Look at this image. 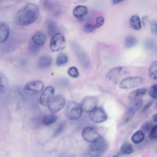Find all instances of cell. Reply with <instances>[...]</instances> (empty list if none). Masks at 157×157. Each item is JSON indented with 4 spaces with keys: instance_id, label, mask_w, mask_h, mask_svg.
<instances>
[{
    "instance_id": "cell-19",
    "label": "cell",
    "mask_w": 157,
    "mask_h": 157,
    "mask_svg": "<svg viewBox=\"0 0 157 157\" xmlns=\"http://www.w3.org/2000/svg\"><path fill=\"white\" fill-rule=\"evenodd\" d=\"M133 149L132 144L129 143L123 144L120 149V153L122 155H129L133 152Z\"/></svg>"
},
{
    "instance_id": "cell-40",
    "label": "cell",
    "mask_w": 157,
    "mask_h": 157,
    "mask_svg": "<svg viewBox=\"0 0 157 157\" xmlns=\"http://www.w3.org/2000/svg\"><path fill=\"white\" fill-rule=\"evenodd\" d=\"M152 118L154 121L157 123V113L153 115Z\"/></svg>"
},
{
    "instance_id": "cell-8",
    "label": "cell",
    "mask_w": 157,
    "mask_h": 157,
    "mask_svg": "<svg viewBox=\"0 0 157 157\" xmlns=\"http://www.w3.org/2000/svg\"><path fill=\"white\" fill-rule=\"evenodd\" d=\"M82 136L85 140L91 143L101 137L96 129L91 127L85 128L82 130Z\"/></svg>"
},
{
    "instance_id": "cell-34",
    "label": "cell",
    "mask_w": 157,
    "mask_h": 157,
    "mask_svg": "<svg viewBox=\"0 0 157 157\" xmlns=\"http://www.w3.org/2000/svg\"><path fill=\"white\" fill-rule=\"evenodd\" d=\"M150 29L153 34L157 35V21L153 20L150 22Z\"/></svg>"
},
{
    "instance_id": "cell-15",
    "label": "cell",
    "mask_w": 157,
    "mask_h": 157,
    "mask_svg": "<svg viewBox=\"0 0 157 157\" xmlns=\"http://www.w3.org/2000/svg\"><path fill=\"white\" fill-rule=\"evenodd\" d=\"M52 62V59L51 56L46 54L42 56L39 58L37 65L40 68H46L51 66Z\"/></svg>"
},
{
    "instance_id": "cell-21",
    "label": "cell",
    "mask_w": 157,
    "mask_h": 157,
    "mask_svg": "<svg viewBox=\"0 0 157 157\" xmlns=\"http://www.w3.org/2000/svg\"><path fill=\"white\" fill-rule=\"evenodd\" d=\"M129 23L131 27L136 30H140L141 28V24L139 17L135 15L132 16L129 20Z\"/></svg>"
},
{
    "instance_id": "cell-42",
    "label": "cell",
    "mask_w": 157,
    "mask_h": 157,
    "mask_svg": "<svg viewBox=\"0 0 157 157\" xmlns=\"http://www.w3.org/2000/svg\"><path fill=\"white\" fill-rule=\"evenodd\" d=\"M112 157H119V155L118 154L115 155Z\"/></svg>"
},
{
    "instance_id": "cell-36",
    "label": "cell",
    "mask_w": 157,
    "mask_h": 157,
    "mask_svg": "<svg viewBox=\"0 0 157 157\" xmlns=\"http://www.w3.org/2000/svg\"><path fill=\"white\" fill-rule=\"evenodd\" d=\"M150 137L153 139L157 138V125L153 127L151 130Z\"/></svg>"
},
{
    "instance_id": "cell-5",
    "label": "cell",
    "mask_w": 157,
    "mask_h": 157,
    "mask_svg": "<svg viewBox=\"0 0 157 157\" xmlns=\"http://www.w3.org/2000/svg\"><path fill=\"white\" fill-rule=\"evenodd\" d=\"M44 86L43 82L35 80L27 83L25 86L24 90L27 94L30 95H37L40 93Z\"/></svg>"
},
{
    "instance_id": "cell-14",
    "label": "cell",
    "mask_w": 157,
    "mask_h": 157,
    "mask_svg": "<svg viewBox=\"0 0 157 157\" xmlns=\"http://www.w3.org/2000/svg\"><path fill=\"white\" fill-rule=\"evenodd\" d=\"M143 103V101L141 98L132 100L129 105L128 115L133 116L135 113L142 106Z\"/></svg>"
},
{
    "instance_id": "cell-33",
    "label": "cell",
    "mask_w": 157,
    "mask_h": 157,
    "mask_svg": "<svg viewBox=\"0 0 157 157\" xmlns=\"http://www.w3.org/2000/svg\"><path fill=\"white\" fill-rule=\"evenodd\" d=\"M154 41L151 39H148L144 42V47L147 49L150 50L152 49L154 46Z\"/></svg>"
},
{
    "instance_id": "cell-17",
    "label": "cell",
    "mask_w": 157,
    "mask_h": 157,
    "mask_svg": "<svg viewBox=\"0 0 157 157\" xmlns=\"http://www.w3.org/2000/svg\"><path fill=\"white\" fill-rule=\"evenodd\" d=\"M9 34V28L6 23L1 22L0 24V42H3L8 39Z\"/></svg>"
},
{
    "instance_id": "cell-27",
    "label": "cell",
    "mask_w": 157,
    "mask_h": 157,
    "mask_svg": "<svg viewBox=\"0 0 157 157\" xmlns=\"http://www.w3.org/2000/svg\"><path fill=\"white\" fill-rule=\"evenodd\" d=\"M7 77L3 74H0V93L3 94L7 90L9 85Z\"/></svg>"
},
{
    "instance_id": "cell-39",
    "label": "cell",
    "mask_w": 157,
    "mask_h": 157,
    "mask_svg": "<svg viewBox=\"0 0 157 157\" xmlns=\"http://www.w3.org/2000/svg\"><path fill=\"white\" fill-rule=\"evenodd\" d=\"M64 126V124L63 123H61L59 125L58 127L55 132V135H57L59 134L63 130Z\"/></svg>"
},
{
    "instance_id": "cell-28",
    "label": "cell",
    "mask_w": 157,
    "mask_h": 157,
    "mask_svg": "<svg viewBox=\"0 0 157 157\" xmlns=\"http://www.w3.org/2000/svg\"><path fill=\"white\" fill-rule=\"evenodd\" d=\"M57 25L54 21L51 22L48 25L47 31L48 34L50 36H52L55 34L57 31Z\"/></svg>"
},
{
    "instance_id": "cell-24",
    "label": "cell",
    "mask_w": 157,
    "mask_h": 157,
    "mask_svg": "<svg viewBox=\"0 0 157 157\" xmlns=\"http://www.w3.org/2000/svg\"><path fill=\"white\" fill-rule=\"evenodd\" d=\"M68 60L67 55L65 53L61 52L59 54L57 57L56 63L58 66H62L67 63Z\"/></svg>"
},
{
    "instance_id": "cell-18",
    "label": "cell",
    "mask_w": 157,
    "mask_h": 157,
    "mask_svg": "<svg viewBox=\"0 0 157 157\" xmlns=\"http://www.w3.org/2000/svg\"><path fill=\"white\" fill-rule=\"evenodd\" d=\"M88 11V9L86 6L79 5L75 8L73 13L75 17L80 18L84 17L87 13Z\"/></svg>"
},
{
    "instance_id": "cell-3",
    "label": "cell",
    "mask_w": 157,
    "mask_h": 157,
    "mask_svg": "<svg viewBox=\"0 0 157 157\" xmlns=\"http://www.w3.org/2000/svg\"><path fill=\"white\" fill-rule=\"evenodd\" d=\"M107 147L106 142L101 137L91 143L89 148L90 153L92 157H98L106 151Z\"/></svg>"
},
{
    "instance_id": "cell-12",
    "label": "cell",
    "mask_w": 157,
    "mask_h": 157,
    "mask_svg": "<svg viewBox=\"0 0 157 157\" xmlns=\"http://www.w3.org/2000/svg\"><path fill=\"white\" fill-rule=\"evenodd\" d=\"M127 71V68L124 66H119L112 68L106 75V78L110 80H113L119 76L125 74Z\"/></svg>"
},
{
    "instance_id": "cell-1",
    "label": "cell",
    "mask_w": 157,
    "mask_h": 157,
    "mask_svg": "<svg viewBox=\"0 0 157 157\" xmlns=\"http://www.w3.org/2000/svg\"><path fill=\"white\" fill-rule=\"evenodd\" d=\"M39 13L38 7L36 4L29 3L26 4L17 13L15 20L21 26H26L34 22Z\"/></svg>"
},
{
    "instance_id": "cell-35",
    "label": "cell",
    "mask_w": 157,
    "mask_h": 157,
    "mask_svg": "<svg viewBox=\"0 0 157 157\" xmlns=\"http://www.w3.org/2000/svg\"><path fill=\"white\" fill-rule=\"evenodd\" d=\"M104 22L105 20L103 17L99 16L98 17L96 20V23L94 25L96 29L101 27L104 24Z\"/></svg>"
},
{
    "instance_id": "cell-7",
    "label": "cell",
    "mask_w": 157,
    "mask_h": 157,
    "mask_svg": "<svg viewBox=\"0 0 157 157\" xmlns=\"http://www.w3.org/2000/svg\"><path fill=\"white\" fill-rule=\"evenodd\" d=\"M143 81V78L140 76L128 77L123 79L120 82L119 87L123 89L133 88L140 85Z\"/></svg>"
},
{
    "instance_id": "cell-6",
    "label": "cell",
    "mask_w": 157,
    "mask_h": 157,
    "mask_svg": "<svg viewBox=\"0 0 157 157\" xmlns=\"http://www.w3.org/2000/svg\"><path fill=\"white\" fill-rule=\"evenodd\" d=\"M51 50L57 52L64 49L66 46L64 36L61 33H57L54 34L50 40L49 45Z\"/></svg>"
},
{
    "instance_id": "cell-4",
    "label": "cell",
    "mask_w": 157,
    "mask_h": 157,
    "mask_svg": "<svg viewBox=\"0 0 157 157\" xmlns=\"http://www.w3.org/2000/svg\"><path fill=\"white\" fill-rule=\"evenodd\" d=\"M65 104L64 97L61 95H57L53 97L48 104L49 110L52 113H55L61 110Z\"/></svg>"
},
{
    "instance_id": "cell-26",
    "label": "cell",
    "mask_w": 157,
    "mask_h": 157,
    "mask_svg": "<svg viewBox=\"0 0 157 157\" xmlns=\"http://www.w3.org/2000/svg\"><path fill=\"white\" fill-rule=\"evenodd\" d=\"M149 75L152 79H157V61H153L151 64L149 69Z\"/></svg>"
},
{
    "instance_id": "cell-11",
    "label": "cell",
    "mask_w": 157,
    "mask_h": 157,
    "mask_svg": "<svg viewBox=\"0 0 157 157\" xmlns=\"http://www.w3.org/2000/svg\"><path fill=\"white\" fill-rule=\"evenodd\" d=\"M75 52L81 64L85 66H87L89 64V58L87 53L77 44H74Z\"/></svg>"
},
{
    "instance_id": "cell-38",
    "label": "cell",
    "mask_w": 157,
    "mask_h": 157,
    "mask_svg": "<svg viewBox=\"0 0 157 157\" xmlns=\"http://www.w3.org/2000/svg\"><path fill=\"white\" fill-rule=\"evenodd\" d=\"M153 102V101H151L147 103L142 107L141 110L142 112H144L147 110L151 106Z\"/></svg>"
},
{
    "instance_id": "cell-13",
    "label": "cell",
    "mask_w": 157,
    "mask_h": 157,
    "mask_svg": "<svg viewBox=\"0 0 157 157\" xmlns=\"http://www.w3.org/2000/svg\"><path fill=\"white\" fill-rule=\"evenodd\" d=\"M54 92V88L51 86L46 88L40 95V104L45 106L48 105V102L53 97Z\"/></svg>"
},
{
    "instance_id": "cell-25",
    "label": "cell",
    "mask_w": 157,
    "mask_h": 157,
    "mask_svg": "<svg viewBox=\"0 0 157 157\" xmlns=\"http://www.w3.org/2000/svg\"><path fill=\"white\" fill-rule=\"evenodd\" d=\"M144 134L142 131H138L133 134L131 139L132 142L137 144L141 142L144 140Z\"/></svg>"
},
{
    "instance_id": "cell-37",
    "label": "cell",
    "mask_w": 157,
    "mask_h": 157,
    "mask_svg": "<svg viewBox=\"0 0 157 157\" xmlns=\"http://www.w3.org/2000/svg\"><path fill=\"white\" fill-rule=\"evenodd\" d=\"M152 127V124L149 122H147L143 124L142 128L144 131L147 132L151 130Z\"/></svg>"
},
{
    "instance_id": "cell-31",
    "label": "cell",
    "mask_w": 157,
    "mask_h": 157,
    "mask_svg": "<svg viewBox=\"0 0 157 157\" xmlns=\"http://www.w3.org/2000/svg\"><path fill=\"white\" fill-rule=\"evenodd\" d=\"M40 46L34 43L32 41L29 44V48L30 51L34 53H36L40 51Z\"/></svg>"
},
{
    "instance_id": "cell-29",
    "label": "cell",
    "mask_w": 157,
    "mask_h": 157,
    "mask_svg": "<svg viewBox=\"0 0 157 157\" xmlns=\"http://www.w3.org/2000/svg\"><path fill=\"white\" fill-rule=\"evenodd\" d=\"M148 94L151 98H157V83L151 86L148 91Z\"/></svg>"
},
{
    "instance_id": "cell-30",
    "label": "cell",
    "mask_w": 157,
    "mask_h": 157,
    "mask_svg": "<svg viewBox=\"0 0 157 157\" xmlns=\"http://www.w3.org/2000/svg\"><path fill=\"white\" fill-rule=\"evenodd\" d=\"M68 74L71 77L76 78L79 75V73L77 68L75 67H70L67 71Z\"/></svg>"
},
{
    "instance_id": "cell-16",
    "label": "cell",
    "mask_w": 157,
    "mask_h": 157,
    "mask_svg": "<svg viewBox=\"0 0 157 157\" xmlns=\"http://www.w3.org/2000/svg\"><path fill=\"white\" fill-rule=\"evenodd\" d=\"M46 36L43 32L38 31L36 32L33 36L32 41L35 44L41 46L46 42Z\"/></svg>"
},
{
    "instance_id": "cell-9",
    "label": "cell",
    "mask_w": 157,
    "mask_h": 157,
    "mask_svg": "<svg viewBox=\"0 0 157 157\" xmlns=\"http://www.w3.org/2000/svg\"><path fill=\"white\" fill-rule=\"evenodd\" d=\"M91 120L95 123H100L106 121L107 118L106 113L101 107H97L90 113Z\"/></svg>"
},
{
    "instance_id": "cell-2",
    "label": "cell",
    "mask_w": 157,
    "mask_h": 157,
    "mask_svg": "<svg viewBox=\"0 0 157 157\" xmlns=\"http://www.w3.org/2000/svg\"><path fill=\"white\" fill-rule=\"evenodd\" d=\"M82 110L81 104L76 102L71 101L67 105L65 113L69 120L75 121L81 117Z\"/></svg>"
},
{
    "instance_id": "cell-10",
    "label": "cell",
    "mask_w": 157,
    "mask_h": 157,
    "mask_svg": "<svg viewBox=\"0 0 157 157\" xmlns=\"http://www.w3.org/2000/svg\"><path fill=\"white\" fill-rule=\"evenodd\" d=\"M81 105L84 111L90 113L97 107V101L94 97L87 96L83 99Z\"/></svg>"
},
{
    "instance_id": "cell-32",
    "label": "cell",
    "mask_w": 157,
    "mask_h": 157,
    "mask_svg": "<svg viewBox=\"0 0 157 157\" xmlns=\"http://www.w3.org/2000/svg\"><path fill=\"white\" fill-rule=\"evenodd\" d=\"M96 29L94 25L90 23L86 24L83 28L84 31L86 33H90L93 32Z\"/></svg>"
},
{
    "instance_id": "cell-20",
    "label": "cell",
    "mask_w": 157,
    "mask_h": 157,
    "mask_svg": "<svg viewBox=\"0 0 157 157\" xmlns=\"http://www.w3.org/2000/svg\"><path fill=\"white\" fill-rule=\"evenodd\" d=\"M57 118V116L54 113L48 114L43 117L42 122L44 125L48 126L56 122Z\"/></svg>"
},
{
    "instance_id": "cell-41",
    "label": "cell",
    "mask_w": 157,
    "mask_h": 157,
    "mask_svg": "<svg viewBox=\"0 0 157 157\" xmlns=\"http://www.w3.org/2000/svg\"><path fill=\"white\" fill-rule=\"evenodd\" d=\"M123 0H116L113 1V3L114 4H117L121 3L123 2Z\"/></svg>"
},
{
    "instance_id": "cell-23",
    "label": "cell",
    "mask_w": 157,
    "mask_h": 157,
    "mask_svg": "<svg viewBox=\"0 0 157 157\" xmlns=\"http://www.w3.org/2000/svg\"><path fill=\"white\" fill-rule=\"evenodd\" d=\"M137 42L138 40L135 37L132 35H128L125 38L124 44L126 48H129L134 46Z\"/></svg>"
},
{
    "instance_id": "cell-22",
    "label": "cell",
    "mask_w": 157,
    "mask_h": 157,
    "mask_svg": "<svg viewBox=\"0 0 157 157\" xmlns=\"http://www.w3.org/2000/svg\"><path fill=\"white\" fill-rule=\"evenodd\" d=\"M147 89L145 88H139L131 92L129 95L130 99L133 100L138 97L144 95L146 93Z\"/></svg>"
}]
</instances>
